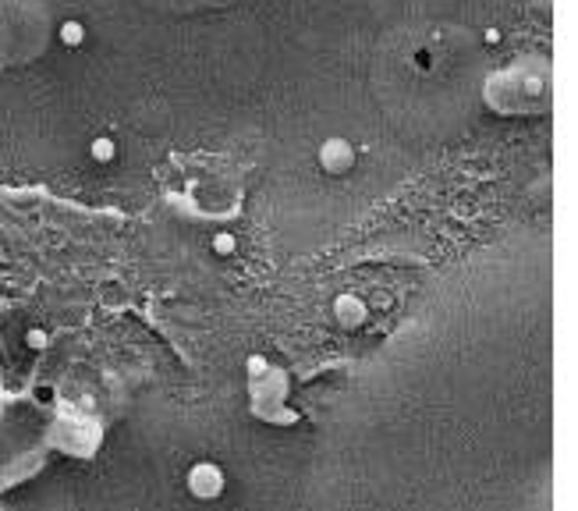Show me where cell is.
I'll use <instances>...</instances> for the list:
<instances>
[{"label":"cell","instance_id":"obj_1","mask_svg":"<svg viewBox=\"0 0 578 511\" xmlns=\"http://www.w3.org/2000/svg\"><path fill=\"white\" fill-rule=\"evenodd\" d=\"M188 490L199 501L220 497L224 494V468L213 466V462H196V466L188 468Z\"/></svg>","mask_w":578,"mask_h":511},{"label":"cell","instance_id":"obj_2","mask_svg":"<svg viewBox=\"0 0 578 511\" xmlns=\"http://www.w3.org/2000/svg\"><path fill=\"white\" fill-rule=\"evenodd\" d=\"M352 164H355V149H352L344 139L323 142V149H320V168L327 170V174H348Z\"/></svg>","mask_w":578,"mask_h":511},{"label":"cell","instance_id":"obj_3","mask_svg":"<svg viewBox=\"0 0 578 511\" xmlns=\"http://www.w3.org/2000/svg\"><path fill=\"white\" fill-rule=\"evenodd\" d=\"M96 157H100V160H111V157H114L111 139H96Z\"/></svg>","mask_w":578,"mask_h":511},{"label":"cell","instance_id":"obj_4","mask_svg":"<svg viewBox=\"0 0 578 511\" xmlns=\"http://www.w3.org/2000/svg\"><path fill=\"white\" fill-rule=\"evenodd\" d=\"M213 249H217V253H231V249H235V238H231V235H217V238H213Z\"/></svg>","mask_w":578,"mask_h":511}]
</instances>
